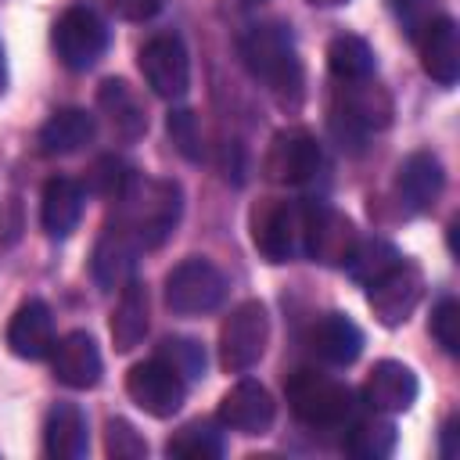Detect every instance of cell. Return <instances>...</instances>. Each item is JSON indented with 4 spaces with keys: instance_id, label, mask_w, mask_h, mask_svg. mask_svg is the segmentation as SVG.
Wrapping results in <instances>:
<instances>
[{
    "instance_id": "6da1fadb",
    "label": "cell",
    "mask_w": 460,
    "mask_h": 460,
    "mask_svg": "<svg viewBox=\"0 0 460 460\" xmlns=\"http://www.w3.org/2000/svg\"><path fill=\"white\" fill-rule=\"evenodd\" d=\"M241 58L248 65V72L284 104V108H298L302 93H305V72L295 50V40L288 32V25L277 22H262L252 25L241 36Z\"/></svg>"
},
{
    "instance_id": "7a4b0ae2",
    "label": "cell",
    "mask_w": 460,
    "mask_h": 460,
    "mask_svg": "<svg viewBox=\"0 0 460 460\" xmlns=\"http://www.w3.org/2000/svg\"><path fill=\"white\" fill-rule=\"evenodd\" d=\"M183 190L176 180H137L133 190L122 198V219L137 234L140 248H158L180 223Z\"/></svg>"
},
{
    "instance_id": "3957f363",
    "label": "cell",
    "mask_w": 460,
    "mask_h": 460,
    "mask_svg": "<svg viewBox=\"0 0 460 460\" xmlns=\"http://www.w3.org/2000/svg\"><path fill=\"white\" fill-rule=\"evenodd\" d=\"M288 402H291V413L309 428L345 424L356 410L352 388L327 374H316V370H298L288 381Z\"/></svg>"
},
{
    "instance_id": "277c9868",
    "label": "cell",
    "mask_w": 460,
    "mask_h": 460,
    "mask_svg": "<svg viewBox=\"0 0 460 460\" xmlns=\"http://www.w3.org/2000/svg\"><path fill=\"white\" fill-rule=\"evenodd\" d=\"M266 341H270V316H266L262 302L248 298V302L234 305L219 327V363L230 374H244L262 359Z\"/></svg>"
},
{
    "instance_id": "5b68a950",
    "label": "cell",
    "mask_w": 460,
    "mask_h": 460,
    "mask_svg": "<svg viewBox=\"0 0 460 460\" xmlns=\"http://www.w3.org/2000/svg\"><path fill=\"white\" fill-rule=\"evenodd\" d=\"M255 248L270 262H291L305 255V205L298 201H266L252 216Z\"/></svg>"
},
{
    "instance_id": "8992f818",
    "label": "cell",
    "mask_w": 460,
    "mask_h": 460,
    "mask_svg": "<svg viewBox=\"0 0 460 460\" xmlns=\"http://www.w3.org/2000/svg\"><path fill=\"white\" fill-rule=\"evenodd\" d=\"M226 295V277L208 259H183L165 277V305L176 316H201L212 313Z\"/></svg>"
},
{
    "instance_id": "52a82bcc",
    "label": "cell",
    "mask_w": 460,
    "mask_h": 460,
    "mask_svg": "<svg viewBox=\"0 0 460 460\" xmlns=\"http://www.w3.org/2000/svg\"><path fill=\"white\" fill-rule=\"evenodd\" d=\"M392 122V101L385 90L370 86L367 79L349 83L338 97V104L331 108V129L338 133V140L345 144H359L370 129H385Z\"/></svg>"
},
{
    "instance_id": "ba28073f",
    "label": "cell",
    "mask_w": 460,
    "mask_h": 460,
    "mask_svg": "<svg viewBox=\"0 0 460 460\" xmlns=\"http://www.w3.org/2000/svg\"><path fill=\"white\" fill-rule=\"evenodd\" d=\"M54 50H58L61 65L72 72L93 68L101 61V54L108 50V29H104L101 14L83 4L68 7L54 25Z\"/></svg>"
},
{
    "instance_id": "9c48e42d",
    "label": "cell",
    "mask_w": 460,
    "mask_h": 460,
    "mask_svg": "<svg viewBox=\"0 0 460 460\" xmlns=\"http://www.w3.org/2000/svg\"><path fill=\"white\" fill-rule=\"evenodd\" d=\"M140 72H144V83L165 97V101H176L187 93L190 86V58H187V47L176 32H158L151 36L144 47H140Z\"/></svg>"
},
{
    "instance_id": "30bf717a",
    "label": "cell",
    "mask_w": 460,
    "mask_h": 460,
    "mask_svg": "<svg viewBox=\"0 0 460 460\" xmlns=\"http://www.w3.org/2000/svg\"><path fill=\"white\" fill-rule=\"evenodd\" d=\"M126 392L129 399L151 413V417H172L183 399H187V381L165 363V359H147V363H137L129 374H126Z\"/></svg>"
},
{
    "instance_id": "8fae6325",
    "label": "cell",
    "mask_w": 460,
    "mask_h": 460,
    "mask_svg": "<svg viewBox=\"0 0 460 460\" xmlns=\"http://www.w3.org/2000/svg\"><path fill=\"white\" fill-rule=\"evenodd\" d=\"M367 302L374 309V316L385 327H399L410 320V313L417 309L420 295H424V277L413 262H395L388 273H381L374 284H367Z\"/></svg>"
},
{
    "instance_id": "7c38bea8",
    "label": "cell",
    "mask_w": 460,
    "mask_h": 460,
    "mask_svg": "<svg viewBox=\"0 0 460 460\" xmlns=\"http://www.w3.org/2000/svg\"><path fill=\"white\" fill-rule=\"evenodd\" d=\"M262 169H266V176L273 183H288V187L309 183L316 176V169H320V144H316V137L305 133V129H280L270 140Z\"/></svg>"
},
{
    "instance_id": "4fadbf2b",
    "label": "cell",
    "mask_w": 460,
    "mask_h": 460,
    "mask_svg": "<svg viewBox=\"0 0 460 460\" xmlns=\"http://www.w3.org/2000/svg\"><path fill=\"white\" fill-rule=\"evenodd\" d=\"M356 244L352 223L323 201H305V255L323 266H341Z\"/></svg>"
},
{
    "instance_id": "5bb4252c",
    "label": "cell",
    "mask_w": 460,
    "mask_h": 460,
    "mask_svg": "<svg viewBox=\"0 0 460 460\" xmlns=\"http://www.w3.org/2000/svg\"><path fill=\"white\" fill-rule=\"evenodd\" d=\"M273 413H277L273 395L259 381H248V377L237 381L219 402V420L241 435H266L273 424Z\"/></svg>"
},
{
    "instance_id": "9a60e30c",
    "label": "cell",
    "mask_w": 460,
    "mask_h": 460,
    "mask_svg": "<svg viewBox=\"0 0 460 460\" xmlns=\"http://www.w3.org/2000/svg\"><path fill=\"white\" fill-rule=\"evenodd\" d=\"M442 187H446V172L431 151H413L402 158L395 176V194L406 212H428L438 201Z\"/></svg>"
},
{
    "instance_id": "2e32d148",
    "label": "cell",
    "mask_w": 460,
    "mask_h": 460,
    "mask_svg": "<svg viewBox=\"0 0 460 460\" xmlns=\"http://www.w3.org/2000/svg\"><path fill=\"white\" fill-rule=\"evenodd\" d=\"M137 252H140V241L129 230V223L122 216L115 223H108L104 234L97 237V248H93V277H97V284L101 288L126 284L133 266H137Z\"/></svg>"
},
{
    "instance_id": "e0dca14e",
    "label": "cell",
    "mask_w": 460,
    "mask_h": 460,
    "mask_svg": "<svg viewBox=\"0 0 460 460\" xmlns=\"http://www.w3.org/2000/svg\"><path fill=\"white\" fill-rule=\"evenodd\" d=\"M50 370L68 388H93L101 381V352L86 331H68L50 349Z\"/></svg>"
},
{
    "instance_id": "ac0fdd59",
    "label": "cell",
    "mask_w": 460,
    "mask_h": 460,
    "mask_svg": "<svg viewBox=\"0 0 460 460\" xmlns=\"http://www.w3.org/2000/svg\"><path fill=\"white\" fill-rule=\"evenodd\" d=\"M417 392H420L417 374L406 363H399V359L374 363V370H370V377L363 385L367 402L374 410H381V413H406L417 402Z\"/></svg>"
},
{
    "instance_id": "d6986e66",
    "label": "cell",
    "mask_w": 460,
    "mask_h": 460,
    "mask_svg": "<svg viewBox=\"0 0 460 460\" xmlns=\"http://www.w3.org/2000/svg\"><path fill=\"white\" fill-rule=\"evenodd\" d=\"M420 65L438 86H453L460 79V29L453 18L438 14L420 36Z\"/></svg>"
},
{
    "instance_id": "ffe728a7",
    "label": "cell",
    "mask_w": 460,
    "mask_h": 460,
    "mask_svg": "<svg viewBox=\"0 0 460 460\" xmlns=\"http://www.w3.org/2000/svg\"><path fill=\"white\" fill-rule=\"evenodd\" d=\"M7 345L14 356L22 359H43L54 349V316L47 309V302L29 298L14 309L11 323H7Z\"/></svg>"
},
{
    "instance_id": "44dd1931",
    "label": "cell",
    "mask_w": 460,
    "mask_h": 460,
    "mask_svg": "<svg viewBox=\"0 0 460 460\" xmlns=\"http://www.w3.org/2000/svg\"><path fill=\"white\" fill-rule=\"evenodd\" d=\"M309 349L331 367H349L363 352V331L345 313H323L309 327Z\"/></svg>"
},
{
    "instance_id": "7402d4cb",
    "label": "cell",
    "mask_w": 460,
    "mask_h": 460,
    "mask_svg": "<svg viewBox=\"0 0 460 460\" xmlns=\"http://www.w3.org/2000/svg\"><path fill=\"white\" fill-rule=\"evenodd\" d=\"M97 108L108 115L115 137L140 140L147 133V108L126 79H104L101 90H97Z\"/></svg>"
},
{
    "instance_id": "603a6c76",
    "label": "cell",
    "mask_w": 460,
    "mask_h": 460,
    "mask_svg": "<svg viewBox=\"0 0 460 460\" xmlns=\"http://www.w3.org/2000/svg\"><path fill=\"white\" fill-rule=\"evenodd\" d=\"M83 201H86V187L68 180V176H54L43 187V205H40V223L47 230V237H68L79 219H83Z\"/></svg>"
},
{
    "instance_id": "cb8c5ba5",
    "label": "cell",
    "mask_w": 460,
    "mask_h": 460,
    "mask_svg": "<svg viewBox=\"0 0 460 460\" xmlns=\"http://www.w3.org/2000/svg\"><path fill=\"white\" fill-rule=\"evenodd\" d=\"M97 133V122L83 108H61L40 126V151L47 158H65L83 151Z\"/></svg>"
},
{
    "instance_id": "d4e9b609",
    "label": "cell",
    "mask_w": 460,
    "mask_h": 460,
    "mask_svg": "<svg viewBox=\"0 0 460 460\" xmlns=\"http://www.w3.org/2000/svg\"><path fill=\"white\" fill-rule=\"evenodd\" d=\"M90 446V431H86V417L79 406L72 402H58L50 406L47 420H43V449L54 460H79Z\"/></svg>"
},
{
    "instance_id": "484cf974",
    "label": "cell",
    "mask_w": 460,
    "mask_h": 460,
    "mask_svg": "<svg viewBox=\"0 0 460 460\" xmlns=\"http://www.w3.org/2000/svg\"><path fill=\"white\" fill-rule=\"evenodd\" d=\"M147 288L137 284V280H126L122 284V295H119V305H115V316H111V341L119 352H129L144 341L147 334Z\"/></svg>"
},
{
    "instance_id": "4316f807",
    "label": "cell",
    "mask_w": 460,
    "mask_h": 460,
    "mask_svg": "<svg viewBox=\"0 0 460 460\" xmlns=\"http://www.w3.org/2000/svg\"><path fill=\"white\" fill-rule=\"evenodd\" d=\"M327 68L334 79L341 83H359V79H370L374 75V50L363 36H352V32H341L327 43Z\"/></svg>"
},
{
    "instance_id": "83f0119b",
    "label": "cell",
    "mask_w": 460,
    "mask_h": 460,
    "mask_svg": "<svg viewBox=\"0 0 460 460\" xmlns=\"http://www.w3.org/2000/svg\"><path fill=\"white\" fill-rule=\"evenodd\" d=\"M402 255L385 241V237H356V244H352V252L345 255V273L356 280V284H374L381 273H388L395 262H399Z\"/></svg>"
},
{
    "instance_id": "f1b7e54d",
    "label": "cell",
    "mask_w": 460,
    "mask_h": 460,
    "mask_svg": "<svg viewBox=\"0 0 460 460\" xmlns=\"http://www.w3.org/2000/svg\"><path fill=\"white\" fill-rule=\"evenodd\" d=\"M395 442H399V431L388 417H363L349 428L345 449L359 460H385V456H392Z\"/></svg>"
},
{
    "instance_id": "f546056e",
    "label": "cell",
    "mask_w": 460,
    "mask_h": 460,
    "mask_svg": "<svg viewBox=\"0 0 460 460\" xmlns=\"http://www.w3.org/2000/svg\"><path fill=\"white\" fill-rule=\"evenodd\" d=\"M165 453L180 460H216L223 456V435L208 420H190L165 442Z\"/></svg>"
},
{
    "instance_id": "4dcf8cb0",
    "label": "cell",
    "mask_w": 460,
    "mask_h": 460,
    "mask_svg": "<svg viewBox=\"0 0 460 460\" xmlns=\"http://www.w3.org/2000/svg\"><path fill=\"white\" fill-rule=\"evenodd\" d=\"M133 183H137L133 165L122 162V158H115V155L97 158L90 165V172H86V190L97 194V198H104V201H122L133 190Z\"/></svg>"
},
{
    "instance_id": "1f68e13d",
    "label": "cell",
    "mask_w": 460,
    "mask_h": 460,
    "mask_svg": "<svg viewBox=\"0 0 460 460\" xmlns=\"http://www.w3.org/2000/svg\"><path fill=\"white\" fill-rule=\"evenodd\" d=\"M158 359H165L183 381H194L205 374V349L194 338H165L158 345Z\"/></svg>"
},
{
    "instance_id": "d6a6232c",
    "label": "cell",
    "mask_w": 460,
    "mask_h": 460,
    "mask_svg": "<svg viewBox=\"0 0 460 460\" xmlns=\"http://www.w3.org/2000/svg\"><path fill=\"white\" fill-rule=\"evenodd\" d=\"M104 449H108V456H115V460H140V456L147 453V442H144V435H140L129 420L111 417V420L104 424Z\"/></svg>"
},
{
    "instance_id": "836d02e7",
    "label": "cell",
    "mask_w": 460,
    "mask_h": 460,
    "mask_svg": "<svg viewBox=\"0 0 460 460\" xmlns=\"http://www.w3.org/2000/svg\"><path fill=\"white\" fill-rule=\"evenodd\" d=\"M395 22L406 29L410 40H417L438 14H435V0H388Z\"/></svg>"
},
{
    "instance_id": "e575fe53",
    "label": "cell",
    "mask_w": 460,
    "mask_h": 460,
    "mask_svg": "<svg viewBox=\"0 0 460 460\" xmlns=\"http://www.w3.org/2000/svg\"><path fill=\"white\" fill-rule=\"evenodd\" d=\"M431 334L446 352H460V305L453 298H442L431 313Z\"/></svg>"
},
{
    "instance_id": "d590c367",
    "label": "cell",
    "mask_w": 460,
    "mask_h": 460,
    "mask_svg": "<svg viewBox=\"0 0 460 460\" xmlns=\"http://www.w3.org/2000/svg\"><path fill=\"white\" fill-rule=\"evenodd\" d=\"M169 137L180 147V155H187L190 162L201 158V129H198L194 111H172L169 115Z\"/></svg>"
},
{
    "instance_id": "8d00e7d4",
    "label": "cell",
    "mask_w": 460,
    "mask_h": 460,
    "mask_svg": "<svg viewBox=\"0 0 460 460\" xmlns=\"http://www.w3.org/2000/svg\"><path fill=\"white\" fill-rule=\"evenodd\" d=\"M165 7V0H111V11L122 22H147Z\"/></svg>"
},
{
    "instance_id": "74e56055",
    "label": "cell",
    "mask_w": 460,
    "mask_h": 460,
    "mask_svg": "<svg viewBox=\"0 0 460 460\" xmlns=\"http://www.w3.org/2000/svg\"><path fill=\"white\" fill-rule=\"evenodd\" d=\"M442 456H446V460L456 456V417H449V420L442 424Z\"/></svg>"
},
{
    "instance_id": "f35d334b",
    "label": "cell",
    "mask_w": 460,
    "mask_h": 460,
    "mask_svg": "<svg viewBox=\"0 0 460 460\" xmlns=\"http://www.w3.org/2000/svg\"><path fill=\"white\" fill-rule=\"evenodd\" d=\"M305 4H313V7H341L349 0H305Z\"/></svg>"
},
{
    "instance_id": "ab89813d",
    "label": "cell",
    "mask_w": 460,
    "mask_h": 460,
    "mask_svg": "<svg viewBox=\"0 0 460 460\" xmlns=\"http://www.w3.org/2000/svg\"><path fill=\"white\" fill-rule=\"evenodd\" d=\"M4 86H7V61H4V50H0V93H4Z\"/></svg>"
},
{
    "instance_id": "60d3db41",
    "label": "cell",
    "mask_w": 460,
    "mask_h": 460,
    "mask_svg": "<svg viewBox=\"0 0 460 460\" xmlns=\"http://www.w3.org/2000/svg\"><path fill=\"white\" fill-rule=\"evenodd\" d=\"M241 4H262V0H241Z\"/></svg>"
}]
</instances>
